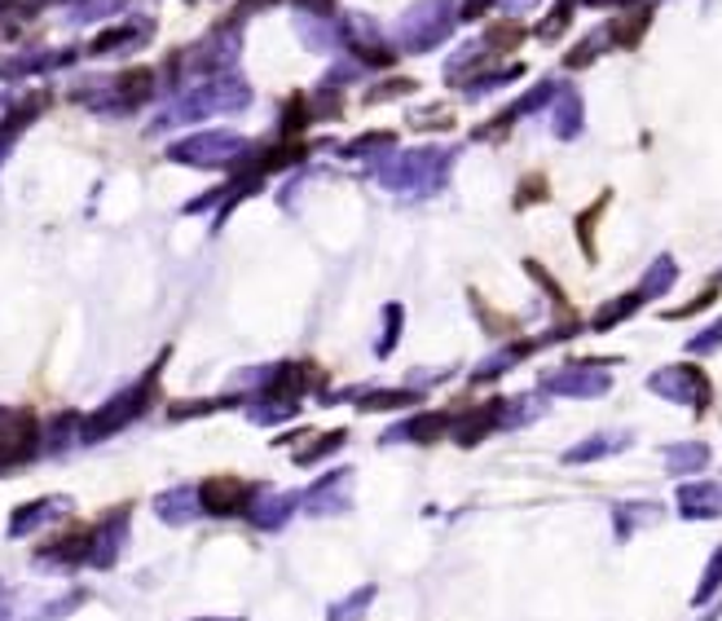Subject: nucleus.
Returning <instances> with one entry per match:
<instances>
[{
  "label": "nucleus",
  "instance_id": "1",
  "mask_svg": "<svg viewBox=\"0 0 722 621\" xmlns=\"http://www.w3.org/2000/svg\"><path fill=\"white\" fill-rule=\"evenodd\" d=\"M458 5L454 0H419L415 10H409L405 19H401V45L409 49V53H428V49H437L441 40H450V32L458 27Z\"/></svg>",
  "mask_w": 722,
  "mask_h": 621
},
{
  "label": "nucleus",
  "instance_id": "2",
  "mask_svg": "<svg viewBox=\"0 0 722 621\" xmlns=\"http://www.w3.org/2000/svg\"><path fill=\"white\" fill-rule=\"evenodd\" d=\"M450 163H454V150H415V155H401L383 181L392 190H415V194H432L441 190V181L450 176Z\"/></svg>",
  "mask_w": 722,
  "mask_h": 621
},
{
  "label": "nucleus",
  "instance_id": "3",
  "mask_svg": "<svg viewBox=\"0 0 722 621\" xmlns=\"http://www.w3.org/2000/svg\"><path fill=\"white\" fill-rule=\"evenodd\" d=\"M648 392H657L661 401H674V405H692L696 414L709 410V401H713V383L700 366H661L657 375H648Z\"/></svg>",
  "mask_w": 722,
  "mask_h": 621
},
{
  "label": "nucleus",
  "instance_id": "4",
  "mask_svg": "<svg viewBox=\"0 0 722 621\" xmlns=\"http://www.w3.org/2000/svg\"><path fill=\"white\" fill-rule=\"evenodd\" d=\"M608 388H612L608 362H568L542 375V392L551 397H603Z\"/></svg>",
  "mask_w": 722,
  "mask_h": 621
},
{
  "label": "nucleus",
  "instance_id": "5",
  "mask_svg": "<svg viewBox=\"0 0 722 621\" xmlns=\"http://www.w3.org/2000/svg\"><path fill=\"white\" fill-rule=\"evenodd\" d=\"M683 521H718L722 515V485L718 480H683L678 485Z\"/></svg>",
  "mask_w": 722,
  "mask_h": 621
},
{
  "label": "nucleus",
  "instance_id": "6",
  "mask_svg": "<svg viewBox=\"0 0 722 621\" xmlns=\"http://www.w3.org/2000/svg\"><path fill=\"white\" fill-rule=\"evenodd\" d=\"M657 521H661V502H652V498H631V502H616L612 507V534H616V543H631L639 529H648Z\"/></svg>",
  "mask_w": 722,
  "mask_h": 621
},
{
  "label": "nucleus",
  "instance_id": "7",
  "mask_svg": "<svg viewBox=\"0 0 722 621\" xmlns=\"http://www.w3.org/2000/svg\"><path fill=\"white\" fill-rule=\"evenodd\" d=\"M445 433H454V414H445V410H428V414H419V419H405L401 428H392V433H388V441L432 446V441H437V437H445Z\"/></svg>",
  "mask_w": 722,
  "mask_h": 621
},
{
  "label": "nucleus",
  "instance_id": "8",
  "mask_svg": "<svg viewBox=\"0 0 722 621\" xmlns=\"http://www.w3.org/2000/svg\"><path fill=\"white\" fill-rule=\"evenodd\" d=\"M586 129V107H582V93L577 88H560V97L551 101V133L560 142H573L582 137Z\"/></svg>",
  "mask_w": 722,
  "mask_h": 621
},
{
  "label": "nucleus",
  "instance_id": "9",
  "mask_svg": "<svg viewBox=\"0 0 722 621\" xmlns=\"http://www.w3.org/2000/svg\"><path fill=\"white\" fill-rule=\"evenodd\" d=\"M631 433H595V437H586V441H577L573 450H564V463L568 467H577V463H599V459H612V454H622V450H631Z\"/></svg>",
  "mask_w": 722,
  "mask_h": 621
},
{
  "label": "nucleus",
  "instance_id": "10",
  "mask_svg": "<svg viewBox=\"0 0 722 621\" xmlns=\"http://www.w3.org/2000/svg\"><path fill=\"white\" fill-rule=\"evenodd\" d=\"M709 463H713V454H709L705 441H674V446H665V472L674 480H687L692 472H705Z\"/></svg>",
  "mask_w": 722,
  "mask_h": 621
},
{
  "label": "nucleus",
  "instance_id": "11",
  "mask_svg": "<svg viewBox=\"0 0 722 621\" xmlns=\"http://www.w3.org/2000/svg\"><path fill=\"white\" fill-rule=\"evenodd\" d=\"M648 27H652V10H648V5H635V10H626L622 19H612L603 32H608V45H616V49H635V45L644 40Z\"/></svg>",
  "mask_w": 722,
  "mask_h": 621
},
{
  "label": "nucleus",
  "instance_id": "12",
  "mask_svg": "<svg viewBox=\"0 0 722 621\" xmlns=\"http://www.w3.org/2000/svg\"><path fill=\"white\" fill-rule=\"evenodd\" d=\"M525 75V66L521 62H506V66H493V71H472L467 80H463V97H489V93H498L502 84H511V80H521Z\"/></svg>",
  "mask_w": 722,
  "mask_h": 621
},
{
  "label": "nucleus",
  "instance_id": "13",
  "mask_svg": "<svg viewBox=\"0 0 722 621\" xmlns=\"http://www.w3.org/2000/svg\"><path fill=\"white\" fill-rule=\"evenodd\" d=\"M674 282H678V265H674V256H657V260L648 265L644 282H639L635 291H639V295H644V304H648V300L670 295V291H674Z\"/></svg>",
  "mask_w": 722,
  "mask_h": 621
},
{
  "label": "nucleus",
  "instance_id": "14",
  "mask_svg": "<svg viewBox=\"0 0 722 621\" xmlns=\"http://www.w3.org/2000/svg\"><path fill=\"white\" fill-rule=\"evenodd\" d=\"M639 308H644V295L639 291H631V295H616V300H608L603 308H599V314L590 318V331H612L616 322H626V318H635L639 314Z\"/></svg>",
  "mask_w": 722,
  "mask_h": 621
},
{
  "label": "nucleus",
  "instance_id": "15",
  "mask_svg": "<svg viewBox=\"0 0 722 621\" xmlns=\"http://www.w3.org/2000/svg\"><path fill=\"white\" fill-rule=\"evenodd\" d=\"M542 414V392H525V397H506L502 401V428H525Z\"/></svg>",
  "mask_w": 722,
  "mask_h": 621
},
{
  "label": "nucleus",
  "instance_id": "16",
  "mask_svg": "<svg viewBox=\"0 0 722 621\" xmlns=\"http://www.w3.org/2000/svg\"><path fill=\"white\" fill-rule=\"evenodd\" d=\"M718 595H722V547H713V556H709V564H705V573H700V582L692 590V608H705Z\"/></svg>",
  "mask_w": 722,
  "mask_h": 621
},
{
  "label": "nucleus",
  "instance_id": "17",
  "mask_svg": "<svg viewBox=\"0 0 722 621\" xmlns=\"http://www.w3.org/2000/svg\"><path fill=\"white\" fill-rule=\"evenodd\" d=\"M603 45H608V32H603V27H595V32H590V36H586V40H582V45H577L568 58H564V66H568V71H577V66H590V62L603 53Z\"/></svg>",
  "mask_w": 722,
  "mask_h": 621
},
{
  "label": "nucleus",
  "instance_id": "18",
  "mask_svg": "<svg viewBox=\"0 0 722 621\" xmlns=\"http://www.w3.org/2000/svg\"><path fill=\"white\" fill-rule=\"evenodd\" d=\"M243 498H247V489H243L238 480H234V485H230V480H225V485H208V502H212L217 511H230V507H238Z\"/></svg>",
  "mask_w": 722,
  "mask_h": 621
},
{
  "label": "nucleus",
  "instance_id": "19",
  "mask_svg": "<svg viewBox=\"0 0 722 621\" xmlns=\"http://www.w3.org/2000/svg\"><path fill=\"white\" fill-rule=\"evenodd\" d=\"M603 207H608V194L590 207V212H582L577 217V239H582V247H586V256H595V221H599V212H603Z\"/></svg>",
  "mask_w": 722,
  "mask_h": 621
},
{
  "label": "nucleus",
  "instance_id": "20",
  "mask_svg": "<svg viewBox=\"0 0 722 621\" xmlns=\"http://www.w3.org/2000/svg\"><path fill=\"white\" fill-rule=\"evenodd\" d=\"M718 344H722V322H713V327H705L700 336H692V340H687V353H692V357H709Z\"/></svg>",
  "mask_w": 722,
  "mask_h": 621
},
{
  "label": "nucleus",
  "instance_id": "21",
  "mask_svg": "<svg viewBox=\"0 0 722 621\" xmlns=\"http://www.w3.org/2000/svg\"><path fill=\"white\" fill-rule=\"evenodd\" d=\"M713 300H718V282H713L709 291H700L696 300H687L683 308H670V314H665V318H692V314H705V308H709Z\"/></svg>",
  "mask_w": 722,
  "mask_h": 621
},
{
  "label": "nucleus",
  "instance_id": "22",
  "mask_svg": "<svg viewBox=\"0 0 722 621\" xmlns=\"http://www.w3.org/2000/svg\"><path fill=\"white\" fill-rule=\"evenodd\" d=\"M396 331H401V308L392 304V308H388V331H383V344H379V353H388V349L396 344Z\"/></svg>",
  "mask_w": 722,
  "mask_h": 621
},
{
  "label": "nucleus",
  "instance_id": "23",
  "mask_svg": "<svg viewBox=\"0 0 722 621\" xmlns=\"http://www.w3.org/2000/svg\"><path fill=\"white\" fill-rule=\"evenodd\" d=\"M538 198H542V176H529V181L521 185V194H515V203L525 207V203H538Z\"/></svg>",
  "mask_w": 722,
  "mask_h": 621
},
{
  "label": "nucleus",
  "instance_id": "24",
  "mask_svg": "<svg viewBox=\"0 0 722 621\" xmlns=\"http://www.w3.org/2000/svg\"><path fill=\"white\" fill-rule=\"evenodd\" d=\"M498 5H502L506 19H521V14H529V10L538 5V0H498Z\"/></svg>",
  "mask_w": 722,
  "mask_h": 621
},
{
  "label": "nucleus",
  "instance_id": "25",
  "mask_svg": "<svg viewBox=\"0 0 722 621\" xmlns=\"http://www.w3.org/2000/svg\"><path fill=\"white\" fill-rule=\"evenodd\" d=\"M489 5H493V0H467V5H463V23H476L480 14H489Z\"/></svg>",
  "mask_w": 722,
  "mask_h": 621
},
{
  "label": "nucleus",
  "instance_id": "26",
  "mask_svg": "<svg viewBox=\"0 0 722 621\" xmlns=\"http://www.w3.org/2000/svg\"><path fill=\"white\" fill-rule=\"evenodd\" d=\"M586 5H639V0H586Z\"/></svg>",
  "mask_w": 722,
  "mask_h": 621
},
{
  "label": "nucleus",
  "instance_id": "27",
  "mask_svg": "<svg viewBox=\"0 0 722 621\" xmlns=\"http://www.w3.org/2000/svg\"><path fill=\"white\" fill-rule=\"evenodd\" d=\"M718 617H722V599H718V604H713V608H709V612H705L700 621H718Z\"/></svg>",
  "mask_w": 722,
  "mask_h": 621
},
{
  "label": "nucleus",
  "instance_id": "28",
  "mask_svg": "<svg viewBox=\"0 0 722 621\" xmlns=\"http://www.w3.org/2000/svg\"><path fill=\"white\" fill-rule=\"evenodd\" d=\"M718 282H722V273H718Z\"/></svg>",
  "mask_w": 722,
  "mask_h": 621
}]
</instances>
